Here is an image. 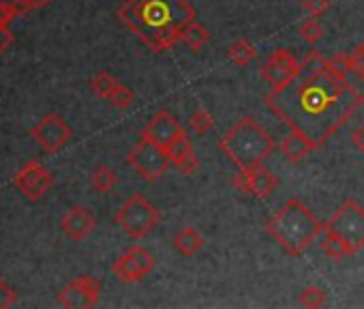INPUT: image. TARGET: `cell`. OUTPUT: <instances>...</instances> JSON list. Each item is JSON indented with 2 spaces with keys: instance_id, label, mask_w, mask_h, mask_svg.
Returning <instances> with one entry per match:
<instances>
[{
  "instance_id": "6da1fadb",
  "label": "cell",
  "mask_w": 364,
  "mask_h": 309,
  "mask_svg": "<svg viewBox=\"0 0 364 309\" xmlns=\"http://www.w3.org/2000/svg\"><path fill=\"white\" fill-rule=\"evenodd\" d=\"M266 108L315 146H323L364 103V95L328 67V58L311 50L300 61L298 75L281 90L264 97Z\"/></svg>"
},
{
  "instance_id": "7a4b0ae2",
  "label": "cell",
  "mask_w": 364,
  "mask_h": 309,
  "mask_svg": "<svg viewBox=\"0 0 364 309\" xmlns=\"http://www.w3.org/2000/svg\"><path fill=\"white\" fill-rule=\"evenodd\" d=\"M116 16L150 52L161 54L180 41L182 28L196 20V7L189 0H124Z\"/></svg>"
},
{
  "instance_id": "3957f363",
  "label": "cell",
  "mask_w": 364,
  "mask_h": 309,
  "mask_svg": "<svg viewBox=\"0 0 364 309\" xmlns=\"http://www.w3.org/2000/svg\"><path fill=\"white\" fill-rule=\"evenodd\" d=\"M266 232L283 247L287 256H302L319 234H323V224L315 213L298 198L287 200L266 224Z\"/></svg>"
},
{
  "instance_id": "277c9868",
  "label": "cell",
  "mask_w": 364,
  "mask_h": 309,
  "mask_svg": "<svg viewBox=\"0 0 364 309\" xmlns=\"http://www.w3.org/2000/svg\"><path fill=\"white\" fill-rule=\"evenodd\" d=\"M277 146L279 144L274 137L251 116L234 122L219 140V150L230 157L234 166H238V170L264 164L277 150Z\"/></svg>"
},
{
  "instance_id": "5b68a950",
  "label": "cell",
  "mask_w": 364,
  "mask_h": 309,
  "mask_svg": "<svg viewBox=\"0 0 364 309\" xmlns=\"http://www.w3.org/2000/svg\"><path fill=\"white\" fill-rule=\"evenodd\" d=\"M114 221L118 228H122L131 239L139 241L148 236L156 224L161 221V211L141 194H133L122 202V206L116 211Z\"/></svg>"
},
{
  "instance_id": "8992f818",
  "label": "cell",
  "mask_w": 364,
  "mask_h": 309,
  "mask_svg": "<svg viewBox=\"0 0 364 309\" xmlns=\"http://www.w3.org/2000/svg\"><path fill=\"white\" fill-rule=\"evenodd\" d=\"M173 150L139 135V142L129 150L127 164L139 174V179L152 183L173 164Z\"/></svg>"
},
{
  "instance_id": "52a82bcc",
  "label": "cell",
  "mask_w": 364,
  "mask_h": 309,
  "mask_svg": "<svg viewBox=\"0 0 364 309\" xmlns=\"http://www.w3.org/2000/svg\"><path fill=\"white\" fill-rule=\"evenodd\" d=\"M323 228L343 236L351 245L353 253L364 249V206L360 202L345 200L332 213L328 224H323Z\"/></svg>"
},
{
  "instance_id": "ba28073f",
  "label": "cell",
  "mask_w": 364,
  "mask_h": 309,
  "mask_svg": "<svg viewBox=\"0 0 364 309\" xmlns=\"http://www.w3.org/2000/svg\"><path fill=\"white\" fill-rule=\"evenodd\" d=\"M11 183L28 202H39L54 187V174L41 162L31 159L14 174Z\"/></svg>"
},
{
  "instance_id": "9c48e42d",
  "label": "cell",
  "mask_w": 364,
  "mask_h": 309,
  "mask_svg": "<svg viewBox=\"0 0 364 309\" xmlns=\"http://www.w3.org/2000/svg\"><path fill=\"white\" fill-rule=\"evenodd\" d=\"M31 137L39 144L41 150H46L48 154H56L69 144V140L73 137V131L63 116L50 112L31 129Z\"/></svg>"
},
{
  "instance_id": "30bf717a",
  "label": "cell",
  "mask_w": 364,
  "mask_h": 309,
  "mask_svg": "<svg viewBox=\"0 0 364 309\" xmlns=\"http://www.w3.org/2000/svg\"><path fill=\"white\" fill-rule=\"evenodd\" d=\"M154 268V256L141 247L133 245L122 256H118L112 264V273L122 283H137Z\"/></svg>"
},
{
  "instance_id": "8fae6325",
  "label": "cell",
  "mask_w": 364,
  "mask_h": 309,
  "mask_svg": "<svg viewBox=\"0 0 364 309\" xmlns=\"http://www.w3.org/2000/svg\"><path fill=\"white\" fill-rule=\"evenodd\" d=\"M298 71H300V61L289 48H277L274 52H270L268 61L259 69L262 78L270 84L272 90L285 88L298 75Z\"/></svg>"
},
{
  "instance_id": "7c38bea8",
  "label": "cell",
  "mask_w": 364,
  "mask_h": 309,
  "mask_svg": "<svg viewBox=\"0 0 364 309\" xmlns=\"http://www.w3.org/2000/svg\"><path fill=\"white\" fill-rule=\"evenodd\" d=\"M58 305L67 309H90L97 307L101 300V281L92 275H82L75 277L71 283H67L58 296Z\"/></svg>"
},
{
  "instance_id": "4fadbf2b",
  "label": "cell",
  "mask_w": 364,
  "mask_h": 309,
  "mask_svg": "<svg viewBox=\"0 0 364 309\" xmlns=\"http://www.w3.org/2000/svg\"><path fill=\"white\" fill-rule=\"evenodd\" d=\"M139 135H141V137H148V140H152V142H156V144H161V146H165V148H169V150H173L182 140L189 137V135H187V129L182 127V125L176 120V116H171L167 110H159V112L146 122V127L141 129Z\"/></svg>"
},
{
  "instance_id": "5bb4252c",
  "label": "cell",
  "mask_w": 364,
  "mask_h": 309,
  "mask_svg": "<svg viewBox=\"0 0 364 309\" xmlns=\"http://www.w3.org/2000/svg\"><path fill=\"white\" fill-rule=\"evenodd\" d=\"M95 226H97V219H95L92 211L82 204L71 206L60 219V230L71 241H86L95 232Z\"/></svg>"
},
{
  "instance_id": "9a60e30c",
  "label": "cell",
  "mask_w": 364,
  "mask_h": 309,
  "mask_svg": "<svg viewBox=\"0 0 364 309\" xmlns=\"http://www.w3.org/2000/svg\"><path fill=\"white\" fill-rule=\"evenodd\" d=\"M247 172V179H249V194L257 200H268L277 187H279V179L264 166V164H257V166H251V168H245Z\"/></svg>"
},
{
  "instance_id": "2e32d148",
  "label": "cell",
  "mask_w": 364,
  "mask_h": 309,
  "mask_svg": "<svg viewBox=\"0 0 364 309\" xmlns=\"http://www.w3.org/2000/svg\"><path fill=\"white\" fill-rule=\"evenodd\" d=\"M279 148L283 152V157L291 164V166H298L302 164L309 154L317 148L315 142H311L309 137H304L302 133H296V131H289L281 142H279Z\"/></svg>"
},
{
  "instance_id": "e0dca14e",
  "label": "cell",
  "mask_w": 364,
  "mask_h": 309,
  "mask_svg": "<svg viewBox=\"0 0 364 309\" xmlns=\"http://www.w3.org/2000/svg\"><path fill=\"white\" fill-rule=\"evenodd\" d=\"M171 245L176 247V251H178L180 256L191 258V256H196L198 251L204 249L206 241H204V236H202L193 226H182V228L173 234Z\"/></svg>"
},
{
  "instance_id": "ac0fdd59",
  "label": "cell",
  "mask_w": 364,
  "mask_h": 309,
  "mask_svg": "<svg viewBox=\"0 0 364 309\" xmlns=\"http://www.w3.org/2000/svg\"><path fill=\"white\" fill-rule=\"evenodd\" d=\"M173 166L182 172V174H196L200 170V157H198V152H196V146L189 137L182 140L176 148H173Z\"/></svg>"
},
{
  "instance_id": "d6986e66",
  "label": "cell",
  "mask_w": 364,
  "mask_h": 309,
  "mask_svg": "<svg viewBox=\"0 0 364 309\" xmlns=\"http://www.w3.org/2000/svg\"><path fill=\"white\" fill-rule=\"evenodd\" d=\"M319 247H321V251H323L330 260H334V262H341V260H345V258H349V256H355L353 249H351V245H349L343 236H338L336 232L326 230V228H323V236H321V241H319Z\"/></svg>"
},
{
  "instance_id": "ffe728a7",
  "label": "cell",
  "mask_w": 364,
  "mask_h": 309,
  "mask_svg": "<svg viewBox=\"0 0 364 309\" xmlns=\"http://www.w3.org/2000/svg\"><path fill=\"white\" fill-rule=\"evenodd\" d=\"M180 41L185 43L189 50H193V52H202L206 48V43L210 41V33H208V28L202 22L193 20V22H189L185 28H182Z\"/></svg>"
},
{
  "instance_id": "44dd1931",
  "label": "cell",
  "mask_w": 364,
  "mask_h": 309,
  "mask_svg": "<svg viewBox=\"0 0 364 309\" xmlns=\"http://www.w3.org/2000/svg\"><path fill=\"white\" fill-rule=\"evenodd\" d=\"M118 185V174L109 166H97L90 172V187L99 194H112Z\"/></svg>"
},
{
  "instance_id": "7402d4cb",
  "label": "cell",
  "mask_w": 364,
  "mask_h": 309,
  "mask_svg": "<svg viewBox=\"0 0 364 309\" xmlns=\"http://www.w3.org/2000/svg\"><path fill=\"white\" fill-rule=\"evenodd\" d=\"M255 48L249 39H236L230 48H228V58L236 65V67H247L253 58H255Z\"/></svg>"
},
{
  "instance_id": "603a6c76",
  "label": "cell",
  "mask_w": 364,
  "mask_h": 309,
  "mask_svg": "<svg viewBox=\"0 0 364 309\" xmlns=\"http://www.w3.org/2000/svg\"><path fill=\"white\" fill-rule=\"evenodd\" d=\"M118 84H120V82H118L109 71H99V73L92 75V80H90V90H92L99 99L109 101L114 88H116Z\"/></svg>"
},
{
  "instance_id": "cb8c5ba5",
  "label": "cell",
  "mask_w": 364,
  "mask_h": 309,
  "mask_svg": "<svg viewBox=\"0 0 364 309\" xmlns=\"http://www.w3.org/2000/svg\"><path fill=\"white\" fill-rule=\"evenodd\" d=\"M298 35H300L309 46H315V43H319L321 37H323V26L319 24L317 18L309 16V18L298 26Z\"/></svg>"
},
{
  "instance_id": "d4e9b609",
  "label": "cell",
  "mask_w": 364,
  "mask_h": 309,
  "mask_svg": "<svg viewBox=\"0 0 364 309\" xmlns=\"http://www.w3.org/2000/svg\"><path fill=\"white\" fill-rule=\"evenodd\" d=\"M326 300H328V294H326V290H321L319 286H309V288H304L302 294L298 296L300 307H306V309L323 307Z\"/></svg>"
},
{
  "instance_id": "484cf974",
  "label": "cell",
  "mask_w": 364,
  "mask_h": 309,
  "mask_svg": "<svg viewBox=\"0 0 364 309\" xmlns=\"http://www.w3.org/2000/svg\"><path fill=\"white\" fill-rule=\"evenodd\" d=\"M189 127L198 133V135H206L213 127H215V118L206 108H198L191 116H189Z\"/></svg>"
},
{
  "instance_id": "4316f807",
  "label": "cell",
  "mask_w": 364,
  "mask_h": 309,
  "mask_svg": "<svg viewBox=\"0 0 364 309\" xmlns=\"http://www.w3.org/2000/svg\"><path fill=\"white\" fill-rule=\"evenodd\" d=\"M133 101H135V93H133L127 84H122V82L114 88V93H112V97H109V103H112L116 110H127V108L133 105Z\"/></svg>"
},
{
  "instance_id": "83f0119b",
  "label": "cell",
  "mask_w": 364,
  "mask_h": 309,
  "mask_svg": "<svg viewBox=\"0 0 364 309\" xmlns=\"http://www.w3.org/2000/svg\"><path fill=\"white\" fill-rule=\"evenodd\" d=\"M328 67H330L334 73H338V75H345V78H347V73H351L349 54H347V52H334V54L328 58Z\"/></svg>"
},
{
  "instance_id": "f1b7e54d",
  "label": "cell",
  "mask_w": 364,
  "mask_h": 309,
  "mask_svg": "<svg viewBox=\"0 0 364 309\" xmlns=\"http://www.w3.org/2000/svg\"><path fill=\"white\" fill-rule=\"evenodd\" d=\"M349 63H351V73L364 82V41L358 43L353 52H349Z\"/></svg>"
},
{
  "instance_id": "f546056e",
  "label": "cell",
  "mask_w": 364,
  "mask_h": 309,
  "mask_svg": "<svg viewBox=\"0 0 364 309\" xmlns=\"http://www.w3.org/2000/svg\"><path fill=\"white\" fill-rule=\"evenodd\" d=\"M16 303H18V292H16V288H14L7 279L0 277V309H9V307H14Z\"/></svg>"
},
{
  "instance_id": "4dcf8cb0",
  "label": "cell",
  "mask_w": 364,
  "mask_h": 309,
  "mask_svg": "<svg viewBox=\"0 0 364 309\" xmlns=\"http://www.w3.org/2000/svg\"><path fill=\"white\" fill-rule=\"evenodd\" d=\"M330 7H332V0H302V9L313 18H321Z\"/></svg>"
},
{
  "instance_id": "1f68e13d",
  "label": "cell",
  "mask_w": 364,
  "mask_h": 309,
  "mask_svg": "<svg viewBox=\"0 0 364 309\" xmlns=\"http://www.w3.org/2000/svg\"><path fill=\"white\" fill-rule=\"evenodd\" d=\"M50 3H54V0H14V5H16L20 16H26L31 11H39V9L48 7Z\"/></svg>"
},
{
  "instance_id": "d6a6232c",
  "label": "cell",
  "mask_w": 364,
  "mask_h": 309,
  "mask_svg": "<svg viewBox=\"0 0 364 309\" xmlns=\"http://www.w3.org/2000/svg\"><path fill=\"white\" fill-rule=\"evenodd\" d=\"M18 9L14 3H0V26H11V22L18 18Z\"/></svg>"
},
{
  "instance_id": "836d02e7",
  "label": "cell",
  "mask_w": 364,
  "mask_h": 309,
  "mask_svg": "<svg viewBox=\"0 0 364 309\" xmlns=\"http://www.w3.org/2000/svg\"><path fill=\"white\" fill-rule=\"evenodd\" d=\"M16 43V37L9 26H0V56H3L11 46Z\"/></svg>"
},
{
  "instance_id": "e575fe53",
  "label": "cell",
  "mask_w": 364,
  "mask_h": 309,
  "mask_svg": "<svg viewBox=\"0 0 364 309\" xmlns=\"http://www.w3.org/2000/svg\"><path fill=\"white\" fill-rule=\"evenodd\" d=\"M351 140H353V144L358 146V150L364 154V127H360V129L351 135Z\"/></svg>"
}]
</instances>
